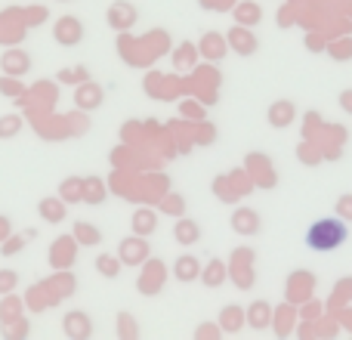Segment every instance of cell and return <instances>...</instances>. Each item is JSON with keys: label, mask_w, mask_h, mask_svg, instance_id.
I'll return each mask as SVG.
<instances>
[{"label": "cell", "mask_w": 352, "mask_h": 340, "mask_svg": "<svg viewBox=\"0 0 352 340\" xmlns=\"http://www.w3.org/2000/svg\"><path fill=\"white\" fill-rule=\"evenodd\" d=\"M118 337H121V340H136V337H140V328H136V322L127 316V312H121V316H118Z\"/></svg>", "instance_id": "603a6c76"}, {"label": "cell", "mask_w": 352, "mask_h": 340, "mask_svg": "<svg viewBox=\"0 0 352 340\" xmlns=\"http://www.w3.org/2000/svg\"><path fill=\"white\" fill-rule=\"evenodd\" d=\"M340 109L346 111V115H352V90H343L340 93Z\"/></svg>", "instance_id": "d590c367"}, {"label": "cell", "mask_w": 352, "mask_h": 340, "mask_svg": "<svg viewBox=\"0 0 352 340\" xmlns=\"http://www.w3.org/2000/svg\"><path fill=\"white\" fill-rule=\"evenodd\" d=\"M28 65H31V59H28V56H22V53L3 56V72H25Z\"/></svg>", "instance_id": "484cf974"}, {"label": "cell", "mask_w": 352, "mask_h": 340, "mask_svg": "<svg viewBox=\"0 0 352 340\" xmlns=\"http://www.w3.org/2000/svg\"><path fill=\"white\" fill-rule=\"evenodd\" d=\"M136 19H140V12H136L133 3H124V0L111 3V10H109V25H111V28L124 31V28H130Z\"/></svg>", "instance_id": "8992f818"}, {"label": "cell", "mask_w": 352, "mask_h": 340, "mask_svg": "<svg viewBox=\"0 0 352 340\" xmlns=\"http://www.w3.org/2000/svg\"><path fill=\"white\" fill-rule=\"evenodd\" d=\"M62 331H65L68 340H87V337H93V319L80 310H72L62 319Z\"/></svg>", "instance_id": "7a4b0ae2"}, {"label": "cell", "mask_w": 352, "mask_h": 340, "mask_svg": "<svg viewBox=\"0 0 352 340\" xmlns=\"http://www.w3.org/2000/svg\"><path fill=\"white\" fill-rule=\"evenodd\" d=\"M72 238L78 244H84V248H96V244L102 242V232H99V226H93V223H74Z\"/></svg>", "instance_id": "5bb4252c"}, {"label": "cell", "mask_w": 352, "mask_h": 340, "mask_svg": "<svg viewBox=\"0 0 352 340\" xmlns=\"http://www.w3.org/2000/svg\"><path fill=\"white\" fill-rule=\"evenodd\" d=\"M84 201H90V204H99V201H105V186L99 176H87L84 180Z\"/></svg>", "instance_id": "44dd1931"}, {"label": "cell", "mask_w": 352, "mask_h": 340, "mask_svg": "<svg viewBox=\"0 0 352 340\" xmlns=\"http://www.w3.org/2000/svg\"><path fill=\"white\" fill-rule=\"evenodd\" d=\"M37 211H41V220H47V223H62V220L68 217V207L59 195H56V198H41Z\"/></svg>", "instance_id": "7c38bea8"}, {"label": "cell", "mask_w": 352, "mask_h": 340, "mask_svg": "<svg viewBox=\"0 0 352 340\" xmlns=\"http://www.w3.org/2000/svg\"><path fill=\"white\" fill-rule=\"evenodd\" d=\"M16 281H19V275L12 269H0V294H10L16 288Z\"/></svg>", "instance_id": "f1b7e54d"}, {"label": "cell", "mask_w": 352, "mask_h": 340, "mask_svg": "<svg viewBox=\"0 0 352 340\" xmlns=\"http://www.w3.org/2000/svg\"><path fill=\"white\" fill-rule=\"evenodd\" d=\"M337 217L352 223V195H343V198L337 201Z\"/></svg>", "instance_id": "4dcf8cb0"}, {"label": "cell", "mask_w": 352, "mask_h": 340, "mask_svg": "<svg viewBox=\"0 0 352 340\" xmlns=\"http://www.w3.org/2000/svg\"><path fill=\"white\" fill-rule=\"evenodd\" d=\"M19 130H22V118H19V115L0 118V140H12Z\"/></svg>", "instance_id": "cb8c5ba5"}, {"label": "cell", "mask_w": 352, "mask_h": 340, "mask_svg": "<svg viewBox=\"0 0 352 340\" xmlns=\"http://www.w3.org/2000/svg\"><path fill=\"white\" fill-rule=\"evenodd\" d=\"M140 294L142 297H155V294H161L164 291V266H161L158 260H152L146 266V273L140 275Z\"/></svg>", "instance_id": "277c9868"}, {"label": "cell", "mask_w": 352, "mask_h": 340, "mask_svg": "<svg viewBox=\"0 0 352 340\" xmlns=\"http://www.w3.org/2000/svg\"><path fill=\"white\" fill-rule=\"evenodd\" d=\"M219 325H198V328H195V337L198 340H217L219 337Z\"/></svg>", "instance_id": "f546056e"}, {"label": "cell", "mask_w": 352, "mask_h": 340, "mask_svg": "<svg viewBox=\"0 0 352 340\" xmlns=\"http://www.w3.org/2000/svg\"><path fill=\"white\" fill-rule=\"evenodd\" d=\"M167 207H170V211H167V213H173V217H182V213H186V201H182L179 195L167 201Z\"/></svg>", "instance_id": "836d02e7"}, {"label": "cell", "mask_w": 352, "mask_h": 340, "mask_svg": "<svg viewBox=\"0 0 352 340\" xmlns=\"http://www.w3.org/2000/svg\"><path fill=\"white\" fill-rule=\"evenodd\" d=\"M0 93H6V96H19V93H22V87H19L16 81L0 78Z\"/></svg>", "instance_id": "1f68e13d"}, {"label": "cell", "mask_w": 352, "mask_h": 340, "mask_svg": "<svg viewBox=\"0 0 352 340\" xmlns=\"http://www.w3.org/2000/svg\"><path fill=\"white\" fill-rule=\"evenodd\" d=\"M334 56L337 59H352V37H346L340 47H334Z\"/></svg>", "instance_id": "d6a6232c"}, {"label": "cell", "mask_w": 352, "mask_h": 340, "mask_svg": "<svg viewBox=\"0 0 352 340\" xmlns=\"http://www.w3.org/2000/svg\"><path fill=\"white\" fill-rule=\"evenodd\" d=\"M118 257H121V263H127V266H140V263L148 257V242H146V235L124 238V242H121V251H118Z\"/></svg>", "instance_id": "5b68a950"}, {"label": "cell", "mask_w": 352, "mask_h": 340, "mask_svg": "<svg viewBox=\"0 0 352 340\" xmlns=\"http://www.w3.org/2000/svg\"><path fill=\"white\" fill-rule=\"evenodd\" d=\"M155 229H158V217H155L148 207H140V211L133 213V232H136V235H146L148 238Z\"/></svg>", "instance_id": "2e32d148"}, {"label": "cell", "mask_w": 352, "mask_h": 340, "mask_svg": "<svg viewBox=\"0 0 352 340\" xmlns=\"http://www.w3.org/2000/svg\"><path fill=\"white\" fill-rule=\"evenodd\" d=\"M244 322H248V316H244V306H226L223 316H219V328H223L226 334H235V331H241Z\"/></svg>", "instance_id": "9a60e30c"}, {"label": "cell", "mask_w": 352, "mask_h": 340, "mask_svg": "<svg viewBox=\"0 0 352 340\" xmlns=\"http://www.w3.org/2000/svg\"><path fill=\"white\" fill-rule=\"evenodd\" d=\"M10 235H12V220L0 213V244H3V242H6V238H10Z\"/></svg>", "instance_id": "e575fe53"}, {"label": "cell", "mask_w": 352, "mask_h": 340, "mask_svg": "<svg viewBox=\"0 0 352 340\" xmlns=\"http://www.w3.org/2000/svg\"><path fill=\"white\" fill-rule=\"evenodd\" d=\"M34 235H37V232H34V229L22 232V235H10V238H6V242H3V244H0V251H3V257L16 254V251H19V248H22V244H25V242H34Z\"/></svg>", "instance_id": "7402d4cb"}, {"label": "cell", "mask_w": 352, "mask_h": 340, "mask_svg": "<svg viewBox=\"0 0 352 340\" xmlns=\"http://www.w3.org/2000/svg\"><path fill=\"white\" fill-rule=\"evenodd\" d=\"M72 242H74V238H62V242L56 244L53 251H50V263H53V266H59V269L72 266V254H68V248H72Z\"/></svg>", "instance_id": "ffe728a7"}, {"label": "cell", "mask_w": 352, "mask_h": 340, "mask_svg": "<svg viewBox=\"0 0 352 340\" xmlns=\"http://www.w3.org/2000/svg\"><path fill=\"white\" fill-rule=\"evenodd\" d=\"M219 41H223V37L213 34V31H210V34L204 37V43H201V50H204V53L210 56V59H219Z\"/></svg>", "instance_id": "4316f807"}, {"label": "cell", "mask_w": 352, "mask_h": 340, "mask_svg": "<svg viewBox=\"0 0 352 340\" xmlns=\"http://www.w3.org/2000/svg\"><path fill=\"white\" fill-rule=\"evenodd\" d=\"M306 248L316 251V254H334L340 251L343 244L349 242V229H346V220L340 217H322L306 229Z\"/></svg>", "instance_id": "6da1fadb"}, {"label": "cell", "mask_w": 352, "mask_h": 340, "mask_svg": "<svg viewBox=\"0 0 352 340\" xmlns=\"http://www.w3.org/2000/svg\"><path fill=\"white\" fill-rule=\"evenodd\" d=\"M294 118H297V111H294V103L291 99H278V103L269 105V124L272 127H291Z\"/></svg>", "instance_id": "ba28073f"}, {"label": "cell", "mask_w": 352, "mask_h": 340, "mask_svg": "<svg viewBox=\"0 0 352 340\" xmlns=\"http://www.w3.org/2000/svg\"><path fill=\"white\" fill-rule=\"evenodd\" d=\"M244 316H248V325L256 331L269 328V322H272V306L266 304V300H256V304H250L248 310H244Z\"/></svg>", "instance_id": "8fae6325"}, {"label": "cell", "mask_w": 352, "mask_h": 340, "mask_svg": "<svg viewBox=\"0 0 352 340\" xmlns=\"http://www.w3.org/2000/svg\"><path fill=\"white\" fill-rule=\"evenodd\" d=\"M201 281L207 288H219L226 281V263L223 260H210L204 269H201Z\"/></svg>", "instance_id": "e0dca14e"}, {"label": "cell", "mask_w": 352, "mask_h": 340, "mask_svg": "<svg viewBox=\"0 0 352 340\" xmlns=\"http://www.w3.org/2000/svg\"><path fill=\"white\" fill-rule=\"evenodd\" d=\"M232 226H235V232H241V235H256V232L263 229V220H260V213L241 207V211L232 213Z\"/></svg>", "instance_id": "9c48e42d"}, {"label": "cell", "mask_w": 352, "mask_h": 340, "mask_svg": "<svg viewBox=\"0 0 352 340\" xmlns=\"http://www.w3.org/2000/svg\"><path fill=\"white\" fill-rule=\"evenodd\" d=\"M241 22H250V25H260V19H263V10L256 3H241L238 6V12H235Z\"/></svg>", "instance_id": "d4e9b609"}, {"label": "cell", "mask_w": 352, "mask_h": 340, "mask_svg": "<svg viewBox=\"0 0 352 340\" xmlns=\"http://www.w3.org/2000/svg\"><path fill=\"white\" fill-rule=\"evenodd\" d=\"M226 37H229V47L235 50V53H241V56L256 53V47H260V41H256V37L250 34L248 28H232Z\"/></svg>", "instance_id": "30bf717a"}, {"label": "cell", "mask_w": 352, "mask_h": 340, "mask_svg": "<svg viewBox=\"0 0 352 340\" xmlns=\"http://www.w3.org/2000/svg\"><path fill=\"white\" fill-rule=\"evenodd\" d=\"M74 99H78L80 105H87V109H93L99 96H96V90H93V84H87V87H80V90H78V96H74Z\"/></svg>", "instance_id": "83f0119b"}, {"label": "cell", "mask_w": 352, "mask_h": 340, "mask_svg": "<svg viewBox=\"0 0 352 340\" xmlns=\"http://www.w3.org/2000/svg\"><path fill=\"white\" fill-rule=\"evenodd\" d=\"M173 279L182 281V285H188V281L201 279V260H198V257H192V254L179 257V260L173 263Z\"/></svg>", "instance_id": "52a82bcc"}, {"label": "cell", "mask_w": 352, "mask_h": 340, "mask_svg": "<svg viewBox=\"0 0 352 340\" xmlns=\"http://www.w3.org/2000/svg\"><path fill=\"white\" fill-rule=\"evenodd\" d=\"M198 238H201V226L195 223V220H179V223L173 226V242L182 244V248H192Z\"/></svg>", "instance_id": "4fadbf2b"}, {"label": "cell", "mask_w": 352, "mask_h": 340, "mask_svg": "<svg viewBox=\"0 0 352 340\" xmlns=\"http://www.w3.org/2000/svg\"><path fill=\"white\" fill-rule=\"evenodd\" d=\"M53 37L62 43V47H78V43L84 41V25H80L74 16H62L53 28Z\"/></svg>", "instance_id": "3957f363"}, {"label": "cell", "mask_w": 352, "mask_h": 340, "mask_svg": "<svg viewBox=\"0 0 352 340\" xmlns=\"http://www.w3.org/2000/svg\"><path fill=\"white\" fill-rule=\"evenodd\" d=\"M59 198L62 201H80V198H84V180H78V176H68V180H62Z\"/></svg>", "instance_id": "d6986e66"}, {"label": "cell", "mask_w": 352, "mask_h": 340, "mask_svg": "<svg viewBox=\"0 0 352 340\" xmlns=\"http://www.w3.org/2000/svg\"><path fill=\"white\" fill-rule=\"evenodd\" d=\"M121 257H111V254H99L96 257V273L105 275V279H118V273H121Z\"/></svg>", "instance_id": "ac0fdd59"}]
</instances>
